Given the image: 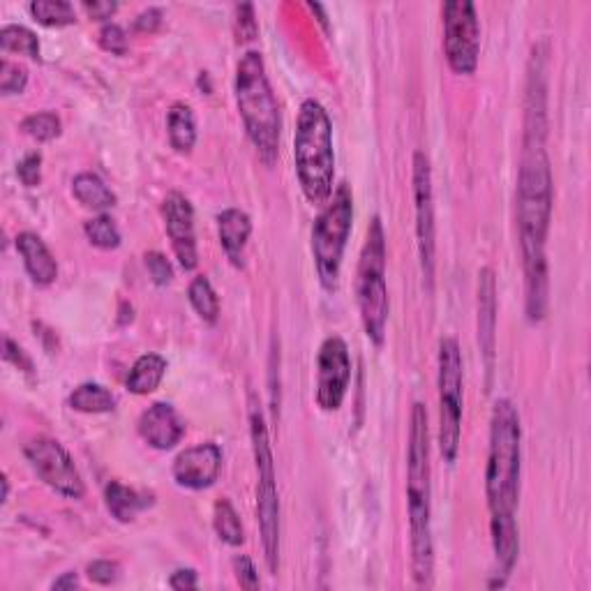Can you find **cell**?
<instances>
[{
  "mask_svg": "<svg viewBox=\"0 0 591 591\" xmlns=\"http://www.w3.org/2000/svg\"><path fill=\"white\" fill-rule=\"evenodd\" d=\"M545 132L548 130L525 127L518 197H515L522 268H525L527 319L531 324H538L545 317L550 284L545 241H548L552 218V169L548 151H545Z\"/></svg>",
  "mask_w": 591,
  "mask_h": 591,
  "instance_id": "1",
  "label": "cell"
},
{
  "mask_svg": "<svg viewBox=\"0 0 591 591\" xmlns=\"http://www.w3.org/2000/svg\"><path fill=\"white\" fill-rule=\"evenodd\" d=\"M522 428L511 400L501 398L490 416V451L485 469V495L490 508L492 548L501 578H508L520 555V531L515 522L520 501Z\"/></svg>",
  "mask_w": 591,
  "mask_h": 591,
  "instance_id": "2",
  "label": "cell"
},
{
  "mask_svg": "<svg viewBox=\"0 0 591 591\" xmlns=\"http://www.w3.org/2000/svg\"><path fill=\"white\" fill-rule=\"evenodd\" d=\"M430 428L428 409L414 402L409 418L407 446V511L411 575L416 587H430L435 573V543H432V485H430Z\"/></svg>",
  "mask_w": 591,
  "mask_h": 591,
  "instance_id": "3",
  "label": "cell"
},
{
  "mask_svg": "<svg viewBox=\"0 0 591 591\" xmlns=\"http://www.w3.org/2000/svg\"><path fill=\"white\" fill-rule=\"evenodd\" d=\"M234 93L245 134H248L257 155L271 167L280 153L282 116L271 81H268L264 56L259 51H248L238 61Z\"/></svg>",
  "mask_w": 591,
  "mask_h": 591,
  "instance_id": "4",
  "label": "cell"
},
{
  "mask_svg": "<svg viewBox=\"0 0 591 591\" xmlns=\"http://www.w3.org/2000/svg\"><path fill=\"white\" fill-rule=\"evenodd\" d=\"M294 164L305 199L312 206H324L335 190L333 123L324 104L312 100V97L298 109Z\"/></svg>",
  "mask_w": 591,
  "mask_h": 591,
  "instance_id": "5",
  "label": "cell"
},
{
  "mask_svg": "<svg viewBox=\"0 0 591 591\" xmlns=\"http://www.w3.org/2000/svg\"><path fill=\"white\" fill-rule=\"evenodd\" d=\"M356 296L361 321L370 342L381 347L386 338L388 324V284H386V234L381 218H372L365 236V245L358 261Z\"/></svg>",
  "mask_w": 591,
  "mask_h": 591,
  "instance_id": "6",
  "label": "cell"
},
{
  "mask_svg": "<svg viewBox=\"0 0 591 591\" xmlns=\"http://www.w3.org/2000/svg\"><path fill=\"white\" fill-rule=\"evenodd\" d=\"M351 227H354V194L347 183H340L312 224L314 266H317L321 287L328 291L338 289Z\"/></svg>",
  "mask_w": 591,
  "mask_h": 591,
  "instance_id": "7",
  "label": "cell"
},
{
  "mask_svg": "<svg viewBox=\"0 0 591 591\" xmlns=\"http://www.w3.org/2000/svg\"><path fill=\"white\" fill-rule=\"evenodd\" d=\"M250 437L254 462H257V518L261 529L266 564L271 575L278 573L280 564V497L275 478L271 439H268L264 414L254 407L250 411Z\"/></svg>",
  "mask_w": 591,
  "mask_h": 591,
  "instance_id": "8",
  "label": "cell"
},
{
  "mask_svg": "<svg viewBox=\"0 0 591 591\" xmlns=\"http://www.w3.org/2000/svg\"><path fill=\"white\" fill-rule=\"evenodd\" d=\"M439 451L448 465L458 460L462 439V351L455 338L439 342Z\"/></svg>",
  "mask_w": 591,
  "mask_h": 591,
  "instance_id": "9",
  "label": "cell"
},
{
  "mask_svg": "<svg viewBox=\"0 0 591 591\" xmlns=\"http://www.w3.org/2000/svg\"><path fill=\"white\" fill-rule=\"evenodd\" d=\"M444 17V54L455 74H474L481 56V24L476 5L469 0H451L441 7Z\"/></svg>",
  "mask_w": 591,
  "mask_h": 591,
  "instance_id": "10",
  "label": "cell"
},
{
  "mask_svg": "<svg viewBox=\"0 0 591 591\" xmlns=\"http://www.w3.org/2000/svg\"><path fill=\"white\" fill-rule=\"evenodd\" d=\"M26 460L44 485L67 499H84L86 485L77 465L65 451L61 441L51 437H35L24 446Z\"/></svg>",
  "mask_w": 591,
  "mask_h": 591,
  "instance_id": "11",
  "label": "cell"
},
{
  "mask_svg": "<svg viewBox=\"0 0 591 591\" xmlns=\"http://www.w3.org/2000/svg\"><path fill=\"white\" fill-rule=\"evenodd\" d=\"M414 206L418 257L425 287H435V197H432V169L423 151L414 153Z\"/></svg>",
  "mask_w": 591,
  "mask_h": 591,
  "instance_id": "12",
  "label": "cell"
},
{
  "mask_svg": "<svg viewBox=\"0 0 591 591\" xmlns=\"http://www.w3.org/2000/svg\"><path fill=\"white\" fill-rule=\"evenodd\" d=\"M349 381V347L338 335H331L321 342L317 356V405L324 411H338L347 398Z\"/></svg>",
  "mask_w": 591,
  "mask_h": 591,
  "instance_id": "13",
  "label": "cell"
},
{
  "mask_svg": "<svg viewBox=\"0 0 591 591\" xmlns=\"http://www.w3.org/2000/svg\"><path fill=\"white\" fill-rule=\"evenodd\" d=\"M162 220L171 248L185 271H194L199 264L197 236H194V208L181 192H169L162 201Z\"/></svg>",
  "mask_w": 591,
  "mask_h": 591,
  "instance_id": "14",
  "label": "cell"
},
{
  "mask_svg": "<svg viewBox=\"0 0 591 591\" xmlns=\"http://www.w3.org/2000/svg\"><path fill=\"white\" fill-rule=\"evenodd\" d=\"M222 469V451L218 444L206 441L185 451L174 460V481L185 490H206L218 481Z\"/></svg>",
  "mask_w": 591,
  "mask_h": 591,
  "instance_id": "15",
  "label": "cell"
},
{
  "mask_svg": "<svg viewBox=\"0 0 591 591\" xmlns=\"http://www.w3.org/2000/svg\"><path fill=\"white\" fill-rule=\"evenodd\" d=\"M478 347L490 384L497 354V278L488 266L478 271Z\"/></svg>",
  "mask_w": 591,
  "mask_h": 591,
  "instance_id": "16",
  "label": "cell"
},
{
  "mask_svg": "<svg viewBox=\"0 0 591 591\" xmlns=\"http://www.w3.org/2000/svg\"><path fill=\"white\" fill-rule=\"evenodd\" d=\"M139 435L157 451H169L185 435V425L167 402H155L139 418Z\"/></svg>",
  "mask_w": 591,
  "mask_h": 591,
  "instance_id": "17",
  "label": "cell"
},
{
  "mask_svg": "<svg viewBox=\"0 0 591 591\" xmlns=\"http://www.w3.org/2000/svg\"><path fill=\"white\" fill-rule=\"evenodd\" d=\"M14 243H17V252L24 259V268L33 284H37V287H49V284L56 282L58 261L40 236L33 234V231H21Z\"/></svg>",
  "mask_w": 591,
  "mask_h": 591,
  "instance_id": "18",
  "label": "cell"
},
{
  "mask_svg": "<svg viewBox=\"0 0 591 591\" xmlns=\"http://www.w3.org/2000/svg\"><path fill=\"white\" fill-rule=\"evenodd\" d=\"M252 234V220L250 215L241 211V208H224L218 215V236L220 245L227 259L236 268H243L245 257V245L250 241Z\"/></svg>",
  "mask_w": 591,
  "mask_h": 591,
  "instance_id": "19",
  "label": "cell"
},
{
  "mask_svg": "<svg viewBox=\"0 0 591 591\" xmlns=\"http://www.w3.org/2000/svg\"><path fill=\"white\" fill-rule=\"evenodd\" d=\"M104 504H107L109 513L114 515L118 522H132L137 518L139 511H144L153 504L151 497L141 495V492L127 488V485L111 481L104 488Z\"/></svg>",
  "mask_w": 591,
  "mask_h": 591,
  "instance_id": "20",
  "label": "cell"
},
{
  "mask_svg": "<svg viewBox=\"0 0 591 591\" xmlns=\"http://www.w3.org/2000/svg\"><path fill=\"white\" fill-rule=\"evenodd\" d=\"M72 194L81 206L91 208V211H97V213H104L116 206V194L109 190L107 183H104L100 176L91 174V171H84V174L74 176Z\"/></svg>",
  "mask_w": 591,
  "mask_h": 591,
  "instance_id": "21",
  "label": "cell"
},
{
  "mask_svg": "<svg viewBox=\"0 0 591 591\" xmlns=\"http://www.w3.org/2000/svg\"><path fill=\"white\" fill-rule=\"evenodd\" d=\"M169 144L176 153H190L197 144V123H194L192 107L185 102L171 104L167 114Z\"/></svg>",
  "mask_w": 591,
  "mask_h": 591,
  "instance_id": "22",
  "label": "cell"
},
{
  "mask_svg": "<svg viewBox=\"0 0 591 591\" xmlns=\"http://www.w3.org/2000/svg\"><path fill=\"white\" fill-rule=\"evenodd\" d=\"M167 361L160 354H144L134 361L130 374H127V391L134 395H148L162 384Z\"/></svg>",
  "mask_w": 591,
  "mask_h": 591,
  "instance_id": "23",
  "label": "cell"
},
{
  "mask_svg": "<svg viewBox=\"0 0 591 591\" xmlns=\"http://www.w3.org/2000/svg\"><path fill=\"white\" fill-rule=\"evenodd\" d=\"M70 407L81 414H109L116 407V398L102 384H81L70 395Z\"/></svg>",
  "mask_w": 591,
  "mask_h": 591,
  "instance_id": "24",
  "label": "cell"
},
{
  "mask_svg": "<svg viewBox=\"0 0 591 591\" xmlns=\"http://www.w3.org/2000/svg\"><path fill=\"white\" fill-rule=\"evenodd\" d=\"M213 527H215V534L220 536V541L231 545V548H238V545L245 543L243 522H241V518H238L236 508L229 499L215 501Z\"/></svg>",
  "mask_w": 591,
  "mask_h": 591,
  "instance_id": "25",
  "label": "cell"
},
{
  "mask_svg": "<svg viewBox=\"0 0 591 591\" xmlns=\"http://www.w3.org/2000/svg\"><path fill=\"white\" fill-rule=\"evenodd\" d=\"M0 49H3L5 54H19L31 58V61H40V40H37V35L26 26H3V31H0Z\"/></svg>",
  "mask_w": 591,
  "mask_h": 591,
  "instance_id": "26",
  "label": "cell"
},
{
  "mask_svg": "<svg viewBox=\"0 0 591 591\" xmlns=\"http://www.w3.org/2000/svg\"><path fill=\"white\" fill-rule=\"evenodd\" d=\"M187 298H190V305L194 312L199 314L206 324H215L220 317V301L218 294H215L211 280L206 275H197L190 282V289H187Z\"/></svg>",
  "mask_w": 591,
  "mask_h": 591,
  "instance_id": "27",
  "label": "cell"
},
{
  "mask_svg": "<svg viewBox=\"0 0 591 591\" xmlns=\"http://www.w3.org/2000/svg\"><path fill=\"white\" fill-rule=\"evenodd\" d=\"M33 19L37 24L47 26V28H63V26H72L77 21V14H74L72 3L67 0H33L28 5Z\"/></svg>",
  "mask_w": 591,
  "mask_h": 591,
  "instance_id": "28",
  "label": "cell"
},
{
  "mask_svg": "<svg viewBox=\"0 0 591 591\" xmlns=\"http://www.w3.org/2000/svg\"><path fill=\"white\" fill-rule=\"evenodd\" d=\"M84 231L91 245H95V248L100 250H116L118 245H121V231H118L116 222L104 213L88 220L84 224Z\"/></svg>",
  "mask_w": 591,
  "mask_h": 591,
  "instance_id": "29",
  "label": "cell"
},
{
  "mask_svg": "<svg viewBox=\"0 0 591 591\" xmlns=\"http://www.w3.org/2000/svg\"><path fill=\"white\" fill-rule=\"evenodd\" d=\"M21 130L35 141H51L61 134V118L54 111H37L21 121Z\"/></svg>",
  "mask_w": 591,
  "mask_h": 591,
  "instance_id": "30",
  "label": "cell"
},
{
  "mask_svg": "<svg viewBox=\"0 0 591 591\" xmlns=\"http://www.w3.org/2000/svg\"><path fill=\"white\" fill-rule=\"evenodd\" d=\"M28 86V70L24 65L12 63L3 58L0 61V93L3 95H21Z\"/></svg>",
  "mask_w": 591,
  "mask_h": 591,
  "instance_id": "31",
  "label": "cell"
},
{
  "mask_svg": "<svg viewBox=\"0 0 591 591\" xmlns=\"http://www.w3.org/2000/svg\"><path fill=\"white\" fill-rule=\"evenodd\" d=\"M234 33H236L238 44H245L257 37L259 24H257V14H254V5L241 3L234 7Z\"/></svg>",
  "mask_w": 591,
  "mask_h": 591,
  "instance_id": "32",
  "label": "cell"
},
{
  "mask_svg": "<svg viewBox=\"0 0 591 591\" xmlns=\"http://www.w3.org/2000/svg\"><path fill=\"white\" fill-rule=\"evenodd\" d=\"M144 259L148 275H151V280L157 287H167V284L174 280V266H171V261L164 257L162 252H148Z\"/></svg>",
  "mask_w": 591,
  "mask_h": 591,
  "instance_id": "33",
  "label": "cell"
},
{
  "mask_svg": "<svg viewBox=\"0 0 591 591\" xmlns=\"http://www.w3.org/2000/svg\"><path fill=\"white\" fill-rule=\"evenodd\" d=\"M100 47L114 56H123L127 51V35L118 24H104L100 31Z\"/></svg>",
  "mask_w": 591,
  "mask_h": 591,
  "instance_id": "34",
  "label": "cell"
},
{
  "mask_svg": "<svg viewBox=\"0 0 591 591\" xmlns=\"http://www.w3.org/2000/svg\"><path fill=\"white\" fill-rule=\"evenodd\" d=\"M17 176L26 187H35L42 181V155L28 153L24 160L17 164Z\"/></svg>",
  "mask_w": 591,
  "mask_h": 591,
  "instance_id": "35",
  "label": "cell"
},
{
  "mask_svg": "<svg viewBox=\"0 0 591 591\" xmlns=\"http://www.w3.org/2000/svg\"><path fill=\"white\" fill-rule=\"evenodd\" d=\"M118 575H121V568H118L116 561H109V559H97L93 561L91 566H88V578H91L95 585H114L118 580Z\"/></svg>",
  "mask_w": 591,
  "mask_h": 591,
  "instance_id": "36",
  "label": "cell"
},
{
  "mask_svg": "<svg viewBox=\"0 0 591 591\" xmlns=\"http://www.w3.org/2000/svg\"><path fill=\"white\" fill-rule=\"evenodd\" d=\"M234 571H236L238 585H241L243 589H259L261 587L257 568H254L252 559L248 555H238L234 559Z\"/></svg>",
  "mask_w": 591,
  "mask_h": 591,
  "instance_id": "37",
  "label": "cell"
},
{
  "mask_svg": "<svg viewBox=\"0 0 591 591\" xmlns=\"http://www.w3.org/2000/svg\"><path fill=\"white\" fill-rule=\"evenodd\" d=\"M3 358L7 363H12L14 368H19V370H24L26 374H33V361L31 358L26 356V351L19 347L17 342H14L10 335H5L3 338Z\"/></svg>",
  "mask_w": 591,
  "mask_h": 591,
  "instance_id": "38",
  "label": "cell"
},
{
  "mask_svg": "<svg viewBox=\"0 0 591 591\" xmlns=\"http://www.w3.org/2000/svg\"><path fill=\"white\" fill-rule=\"evenodd\" d=\"M160 24H162V12L157 10V7H148V10L137 14L132 28L137 33H155L157 28H160Z\"/></svg>",
  "mask_w": 591,
  "mask_h": 591,
  "instance_id": "39",
  "label": "cell"
},
{
  "mask_svg": "<svg viewBox=\"0 0 591 591\" xmlns=\"http://www.w3.org/2000/svg\"><path fill=\"white\" fill-rule=\"evenodd\" d=\"M118 10V3H114V0H86L84 3V12L88 14V17L95 19V21H107L116 14Z\"/></svg>",
  "mask_w": 591,
  "mask_h": 591,
  "instance_id": "40",
  "label": "cell"
},
{
  "mask_svg": "<svg viewBox=\"0 0 591 591\" xmlns=\"http://www.w3.org/2000/svg\"><path fill=\"white\" fill-rule=\"evenodd\" d=\"M169 587L176 591L197 589V571H194V568H178L176 573H171Z\"/></svg>",
  "mask_w": 591,
  "mask_h": 591,
  "instance_id": "41",
  "label": "cell"
},
{
  "mask_svg": "<svg viewBox=\"0 0 591 591\" xmlns=\"http://www.w3.org/2000/svg\"><path fill=\"white\" fill-rule=\"evenodd\" d=\"M79 587V578L77 573H63L61 578L54 580V585H51V589H77Z\"/></svg>",
  "mask_w": 591,
  "mask_h": 591,
  "instance_id": "42",
  "label": "cell"
},
{
  "mask_svg": "<svg viewBox=\"0 0 591 591\" xmlns=\"http://www.w3.org/2000/svg\"><path fill=\"white\" fill-rule=\"evenodd\" d=\"M308 7H310V10H312L314 14H319V24H321V26H324V28H326V31H328V17H326L324 7H321V5H317V3H310Z\"/></svg>",
  "mask_w": 591,
  "mask_h": 591,
  "instance_id": "43",
  "label": "cell"
},
{
  "mask_svg": "<svg viewBox=\"0 0 591 591\" xmlns=\"http://www.w3.org/2000/svg\"><path fill=\"white\" fill-rule=\"evenodd\" d=\"M10 497V481H7V476H3V504Z\"/></svg>",
  "mask_w": 591,
  "mask_h": 591,
  "instance_id": "44",
  "label": "cell"
}]
</instances>
